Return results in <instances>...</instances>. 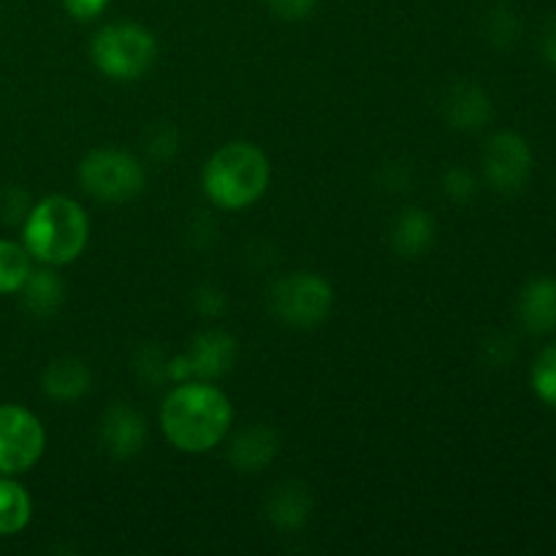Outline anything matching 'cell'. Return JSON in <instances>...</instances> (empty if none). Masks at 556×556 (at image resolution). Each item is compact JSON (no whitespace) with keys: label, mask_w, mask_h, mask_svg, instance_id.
<instances>
[{"label":"cell","mask_w":556,"mask_h":556,"mask_svg":"<svg viewBox=\"0 0 556 556\" xmlns=\"http://www.w3.org/2000/svg\"><path fill=\"white\" fill-rule=\"evenodd\" d=\"M157 427L179 454L199 456L226 443L233 429V405L215 380L190 378L174 383L163 396Z\"/></svg>","instance_id":"6da1fadb"},{"label":"cell","mask_w":556,"mask_h":556,"mask_svg":"<svg viewBox=\"0 0 556 556\" xmlns=\"http://www.w3.org/2000/svg\"><path fill=\"white\" fill-rule=\"evenodd\" d=\"M90 242V217L71 195H47L22 220V244L43 266L74 264Z\"/></svg>","instance_id":"7a4b0ae2"},{"label":"cell","mask_w":556,"mask_h":556,"mask_svg":"<svg viewBox=\"0 0 556 556\" xmlns=\"http://www.w3.org/2000/svg\"><path fill=\"white\" fill-rule=\"evenodd\" d=\"M271 182V163L253 141H228L212 152L201 172L204 195L217 210L239 212L264 199Z\"/></svg>","instance_id":"3957f363"},{"label":"cell","mask_w":556,"mask_h":556,"mask_svg":"<svg viewBox=\"0 0 556 556\" xmlns=\"http://www.w3.org/2000/svg\"><path fill=\"white\" fill-rule=\"evenodd\" d=\"M90 60L106 79L139 81L155 65L157 41L139 22H112L92 36Z\"/></svg>","instance_id":"277c9868"},{"label":"cell","mask_w":556,"mask_h":556,"mask_svg":"<svg viewBox=\"0 0 556 556\" xmlns=\"http://www.w3.org/2000/svg\"><path fill=\"white\" fill-rule=\"evenodd\" d=\"M81 190L103 204H123L141 195L147 185V168L134 152L119 147H96L79 163Z\"/></svg>","instance_id":"5b68a950"},{"label":"cell","mask_w":556,"mask_h":556,"mask_svg":"<svg viewBox=\"0 0 556 556\" xmlns=\"http://www.w3.org/2000/svg\"><path fill=\"white\" fill-rule=\"evenodd\" d=\"M269 309L293 329H315L334 309V288L315 271H291L269 291Z\"/></svg>","instance_id":"8992f818"},{"label":"cell","mask_w":556,"mask_h":556,"mask_svg":"<svg viewBox=\"0 0 556 556\" xmlns=\"http://www.w3.org/2000/svg\"><path fill=\"white\" fill-rule=\"evenodd\" d=\"M47 429L22 405H0V476H22L41 462Z\"/></svg>","instance_id":"52a82bcc"},{"label":"cell","mask_w":556,"mask_h":556,"mask_svg":"<svg viewBox=\"0 0 556 556\" xmlns=\"http://www.w3.org/2000/svg\"><path fill=\"white\" fill-rule=\"evenodd\" d=\"M532 166H535V155H532V147L525 136L503 130L486 141L483 174L497 193L514 195L525 190L532 177Z\"/></svg>","instance_id":"ba28073f"},{"label":"cell","mask_w":556,"mask_h":556,"mask_svg":"<svg viewBox=\"0 0 556 556\" xmlns=\"http://www.w3.org/2000/svg\"><path fill=\"white\" fill-rule=\"evenodd\" d=\"M98 440H101V448L112 459H134L144 451L147 440H150V427H147V418L136 407L125 405V402H114L103 413Z\"/></svg>","instance_id":"9c48e42d"},{"label":"cell","mask_w":556,"mask_h":556,"mask_svg":"<svg viewBox=\"0 0 556 556\" xmlns=\"http://www.w3.org/2000/svg\"><path fill=\"white\" fill-rule=\"evenodd\" d=\"M188 364L193 378L199 380H220L237 364L239 345L237 337L223 329H206L193 337L188 348Z\"/></svg>","instance_id":"30bf717a"},{"label":"cell","mask_w":556,"mask_h":556,"mask_svg":"<svg viewBox=\"0 0 556 556\" xmlns=\"http://www.w3.org/2000/svg\"><path fill=\"white\" fill-rule=\"evenodd\" d=\"M277 454H280V438L266 424H253V427L242 429L228 443V462L244 476L264 472L277 459Z\"/></svg>","instance_id":"8fae6325"},{"label":"cell","mask_w":556,"mask_h":556,"mask_svg":"<svg viewBox=\"0 0 556 556\" xmlns=\"http://www.w3.org/2000/svg\"><path fill=\"white\" fill-rule=\"evenodd\" d=\"M41 389L49 400L74 405L81 396L90 394L92 372L81 358L60 356L54 362H49L47 369L41 372Z\"/></svg>","instance_id":"7c38bea8"},{"label":"cell","mask_w":556,"mask_h":556,"mask_svg":"<svg viewBox=\"0 0 556 556\" xmlns=\"http://www.w3.org/2000/svg\"><path fill=\"white\" fill-rule=\"evenodd\" d=\"M438 237V223L421 206H407L391 226V248L402 258H421L429 253Z\"/></svg>","instance_id":"4fadbf2b"},{"label":"cell","mask_w":556,"mask_h":556,"mask_svg":"<svg viewBox=\"0 0 556 556\" xmlns=\"http://www.w3.org/2000/svg\"><path fill=\"white\" fill-rule=\"evenodd\" d=\"M309 516H313V497H309L304 483L286 481L271 489V494L266 497V519L271 521L275 530H302L309 521Z\"/></svg>","instance_id":"5bb4252c"},{"label":"cell","mask_w":556,"mask_h":556,"mask_svg":"<svg viewBox=\"0 0 556 556\" xmlns=\"http://www.w3.org/2000/svg\"><path fill=\"white\" fill-rule=\"evenodd\" d=\"M519 324L530 334H552L556 331V280L535 277L525 286L519 296Z\"/></svg>","instance_id":"9a60e30c"},{"label":"cell","mask_w":556,"mask_h":556,"mask_svg":"<svg viewBox=\"0 0 556 556\" xmlns=\"http://www.w3.org/2000/svg\"><path fill=\"white\" fill-rule=\"evenodd\" d=\"M445 119L456 130H478L492 119V98L472 81H459L445 98Z\"/></svg>","instance_id":"2e32d148"},{"label":"cell","mask_w":556,"mask_h":556,"mask_svg":"<svg viewBox=\"0 0 556 556\" xmlns=\"http://www.w3.org/2000/svg\"><path fill=\"white\" fill-rule=\"evenodd\" d=\"M20 293L27 313L36 318H52L65 302V282L52 266H43V269L30 271Z\"/></svg>","instance_id":"e0dca14e"},{"label":"cell","mask_w":556,"mask_h":556,"mask_svg":"<svg viewBox=\"0 0 556 556\" xmlns=\"http://www.w3.org/2000/svg\"><path fill=\"white\" fill-rule=\"evenodd\" d=\"M33 519V497L16 476H0V538L20 535Z\"/></svg>","instance_id":"ac0fdd59"},{"label":"cell","mask_w":556,"mask_h":556,"mask_svg":"<svg viewBox=\"0 0 556 556\" xmlns=\"http://www.w3.org/2000/svg\"><path fill=\"white\" fill-rule=\"evenodd\" d=\"M33 269H36L33 255L27 253L25 244L14 239H0V296L20 293Z\"/></svg>","instance_id":"d6986e66"},{"label":"cell","mask_w":556,"mask_h":556,"mask_svg":"<svg viewBox=\"0 0 556 556\" xmlns=\"http://www.w3.org/2000/svg\"><path fill=\"white\" fill-rule=\"evenodd\" d=\"M532 389L543 405L556 410V342L541 351V356L532 364Z\"/></svg>","instance_id":"ffe728a7"},{"label":"cell","mask_w":556,"mask_h":556,"mask_svg":"<svg viewBox=\"0 0 556 556\" xmlns=\"http://www.w3.org/2000/svg\"><path fill=\"white\" fill-rule=\"evenodd\" d=\"M136 372L150 386H161L163 380H168V356H163L161 348H144L136 356Z\"/></svg>","instance_id":"44dd1931"},{"label":"cell","mask_w":556,"mask_h":556,"mask_svg":"<svg viewBox=\"0 0 556 556\" xmlns=\"http://www.w3.org/2000/svg\"><path fill=\"white\" fill-rule=\"evenodd\" d=\"M443 188L448 199L465 204V201H470L472 195L478 193V179L472 177V172H467V168L454 166L443 174Z\"/></svg>","instance_id":"7402d4cb"},{"label":"cell","mask_w":556,"mask_h":556,"mask_svg":"<svg viewBox=\"0 0 556 556\" xmlns=\"http://www.w3.org/2000/svg\"><path fill=\"white\" fill-rule=\"evenodd\" d=\"M266 5H269V11L277 16V20L302 22L315 14L318 0H266Z\"/></svg>","instance_id":"603a6c76"},{"label":"cell","mask_w":556,"mask_h":556,"mask_svg":"<svg viewBox=\"0 0 556 556\" xmlns=\"http://www.w3.org/2000/svg\"><path fill=\"white\" fill-rule=\"evenodd\" d=\"M63 9L71 20L92 22L109 9V0H63Z\"/></svg>","instance_id":"cb8c5ba5"},{"label":"cell","mask_w":556,"mask_h":556,"mask_svg":"<svg viewBox=\"0 0 556 556\" xmlns=\"http://www.w3.org/2000/svg\"><path fill=\"white\" fill-rule=\"evenodd\" d=\"M195 307H199L201 315H212V318H215V315H220L223 309H226V293L217 291V288L212 286L201 288V291L195 293Z\"/></svg>","instance_id":"d4e9b609"},{"label":"cell","mask_w":556,"mask_h":556,"mask_svg":"<svg viewBox=\"0 0 556 556\" xmlns=\"http://www.w3.org/2000/svg\"><path fill=\"white\" fill-rule=\"evenodd\" d=\"M516 30H519V27H516V22H514V16L508 14V11H505V22H503V11H497V14H494V25H492V38L497 43H510L516 38Z\"/></svg>","instance_id":"484cf974"},{"label":"cell","mask_w":556,"mask_h":556,"mask_svg":"<svg viewBox=\"0 0 556 556\" xmlns=\"http://www.w3.org/2000/svg\"><path fill=\"white\" fill-rule=\"evenodd\" d=\"M541 49H543V58H546V63L556 68V20L548 25V30L543 33Z\"/></svg>","instance_id":"4316f807"}]
</instances>
